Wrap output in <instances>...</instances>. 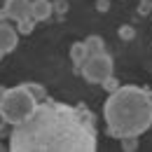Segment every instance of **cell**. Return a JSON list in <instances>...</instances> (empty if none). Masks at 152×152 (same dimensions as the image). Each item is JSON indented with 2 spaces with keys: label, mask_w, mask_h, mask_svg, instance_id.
<instances>
[{
  "label": "cell",
  "mask_w": 152,
  "mask_h": 152,
  "mask_svg": "<svg viewBox=\"0 0 152 152\" xmlns=\"http://www.w3.org/2000/svg\"><path fill=\"white\" fill-rule=\"evenodd\" d=\"M7 150L94 152L98 150L96 117L87 110V105H68L47 96L35 105L28 119L14 124Z\"/></svg>",
  "instance_id": "1"
},
{
  "label": "cell",
  "mask_w": 152,
  "mask_h": 152,
  "mask_svg": "<svg viewBox=\"0 0 152 152\" xmlns=\"http://www.w3.org/2000/svg\"><path fill=\"white\" fill-rule=\"evenodd\" d=\"M103 119L113 138L143 136L152 126V89L119 84L103 103Z\"/></svg>",
  "instance_id": "2"
},
{
  "label": "cell",
  "mask_w": 152,
  "mask_h": 152,
  "mask_svg": "<svg viewBox=\"0 0 152 152\" xmlns=\"http://www.w3.org/2000/svg\"><path fill=\"white\" fill-rule=\"evenodd\" d=\"M38 101L31 96V91L19 84V87H12V89H5L2 94V101H0V115L5 117V122L10 126L14 124H21L23 119H28L31 113L35 110Z\"/></svg>",
  "instance_id": "3"
},
{
  "label": "cell",
  "mask_w": 152,
  "mask_h": 152,
  "mask_svg": "<svg viewBox=\"0 0 152 152\" xmlns=\"http://www.w3.org/2000/svg\"><path fill=\"white\" fill-rule=\"evenodd\" d=\"M0 21L14 23L19 35H28L35 28V21L31 14V0H5V7L0 10Z\"/></svg>",
  "instance_id": "4"
},
{
  "label": "cell",
  "mask_w": 152,
  "mask_h": 152,
  "mask_svg": "<svg viewBox=\"0 0 152 152\" xmlns=\"http://www.w3.org/2000/svg\"><path fill=\"white\" fill-rule=\"evenodd\" d=\"M113 73H115V63H113V56L105 49L96 52V54H89L84 58V63L80 66V75L89 84H103Z\"/></svg>",
  "instance_id": "5"
},
{
  "label": "cell",
  "mask_w": 152,
  "mask_h": 152,
  "mask_svg": "<svg viewBox=\"0 0 152 152\" xmlns=\"http://www.w3.org/2000/svg\"><path fill=\"white\" fill-rule=\"evenodd\" d=\"M17 42H19V31L14 28V23L0 21V52H5V54L14 52Z\"/></svg>",
  "instance_id": "6"
},
{
  "label": "cell",
  "mask_w": 152,
  "mask_h": 152,
  "mask_svg": "<svg viewBox=\"0 0 152 152\" xmlns=\"http://www.w3.org/2000/svg\"><path fill=\"white\" fill-rule=\"evenodd\" d=\"M31 14L35 23H42L54 14V5L49 0H31Z\"/></svg>",
  "instance_id": "7"
},
{
  "label": "cell",
  "mask_w": 152,
  "mask_h": 152,
  "mask_svg": "<svg viewBox=\"0 0 152 152\" xmlns=\"http://www.w3.org/2000/svg\"><path fill=\"white\" fill-rule=\"evenodd\" d=\"M89 56L87 54V47H84V42H75L73 47H70V61H73V66H75V70H80V66L84 63V58Z\"/></svg>",
  "instance_id": "8"
},
{
  "label": "cell",
  "mask_w": 152,
  "mask_h": 152,
  "mask_svg": "<svg viewBox=\"0 0 152 152\" xmlns=\"http://www.w3.org/2000/svg\"><path fill=\"white\" fill-rule=\"evenodd\" d=\"M84 47H87V54H96V52H103L105 49V42L101 35H89L84 40Z\"/></svg>",
  "instance_id": "9"
},
{
  "label": "cell",
  "mask_w": 152,
  "mask_h": 152,
  "mask_svg": "<svg viewBox=\"0 0 152 152\" xmlns=\"http://www.w3.org/2000/svg\"><path fill=\"white\" fill-rule=\"evenodd\" d=\"M23 87H26V89L31 91V96H33V98H35L38 103L47 98V91H45V87H42V84H35V82H26Z\"/></svg>",
  "instance_id": "10"
},
{
  "label": "cell",
  "mask_w": 152,
  "mask_h": 152,
  "mask_svg": "<svg viewBox=\"0 0 152 152\" xmlns=\"http://www.w3.org/2000/svg\"><path fill=\"white\" fill-rule=\"evenodd\" d=\"M119 143H122V150L124 152L138 150V136H124V138H119Z\"/></svg>",
  "instance_id": "11"
},
{
  "label": "cell",
  "mask_w": 152,
  "mask_h": 152,
  "mask_svg": "<svg viewBox=\"0 0 152 152\" xmlns=\"http://www.w3.org/2000/svg\"><path fill=\"white\" fill-rule=\"evenodd\" d=\"M138 12L143 14V17H148L152 12V0H140V5H138Z\"/></svg>",
  "instance_id": "12"
},
{
  "label": "cell",
  "mask_w": 152,
  "mask_h": 152,
  "mask_svg": "<svg viewBox=\"0 0 152 152\" xmlns=\"http://www.w3.org/2000/svg\"><path fill=\"white\" fill-rule=\"evenodd\" d=\"M101 87H105V91H115V89L119 87V82L115 80V75H110L108 80H105V82H103V84H101Z\"/></svg>",
  "instance_id": "13"
},
{
  "label": "cell",
  "mask_w": 152,
  "mask_h": 152,
  "mask_svg": "<svg viewBox=\"0 0 152 152\" xmlns=\"http://www.w3.org/2000/svg\"><path fill=\"white\" fill-rule=\"evenodd\" d=\"M119 35H122V40H133L136 31H133V28H129V26H122V28H119Z\"/></svg>",
  "instance_id": "14"
},
{
  "label": "cell",
  "mask_w": 152,
  "mask_h": 152,
  "mask_svg": "<svg viewBox=\"0 0 152 152\" xmlns=\"http://www.w3.org/2000/svg\"><path fill=\"white\" fill-rule=\"evenodd\" d=\"M7 126H10V124H7V122H5V117L0 115V136L5 133V129H7Z\"/></svg>",
  "instance_id": "15"
},
{
  "label": "cell",
  "mask_w": 152,
  "mask_h": 152,
  "mask_svg": "<svg viewBox=\"0 0 152 152\" xmlns=\"http://www.w3.org/2000/svg\"><path fill=\"white\" fill-rule=\"evenodd\" d=\"M2 94H5V87H0V101H2Z\"/></svg>",
  "instance_id": "16"
},
{
  "label": "cell",
  "mask_w": 152,
  "mask_h": 152,
  "mask_svg": "<svg viewBox=\"0 0 152 152\" xmlns=\"http://www.w3.org/2000/svg\"><path fill=\"white\" fill-rule=\"evenodd\" d=\"M2 150H7V148H5V145H2V143H0V152H2Z\"/></svg>",
  "instance_id": "17"
},
{
  "label": "cell",
  "mask_w": 152,
  "mask_h": 152,
  "mask_svg": "<svg viewBox=\"0 0 152 152\" xmlns=\"http://www.w3.org/2000/svg\"><path fill=\"white\" fill-rule=\"evenodd\" d=\"M2 56H5V52H0V61H2Z\"/></svg>",
  "instance_id": "18"
}]
</instances>
